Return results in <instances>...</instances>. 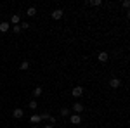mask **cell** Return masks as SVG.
<instances>
[{
	"mask_svg": "<svg viewBox=\"0 0 130 128\" xmlns=\"http://www.w3.org/2000/svg\"><path fill=\"white\" fill-rule=\"evenodd\" d=\"M62 14H64V10H62V9H54L52 12H50L52 19H61V17H62Z\"/></svg>",
	"mask_w": 130,
	"mask_h": 128,
	"instance_id": "6da1fadb",
	"label": "cell"
},
{
	"mask_svg": "<svg viewBox=\"0 0 130 128\" xmlns=\"http://www.w3.org/2000/svg\"><path fill=\"white\" fill-rule=\"evenodd\" d=\"M108 59H109V54H108V52H104V50H102V52L97 54V61H99V62H106Z\"/></svg>",
	"mask_w": 130,
	"mask_h": 128,
	"instance_id": "7a4b0ae2",
	"label": "cell"
},
{
	"mask_svg": "<svg viewBox=\"0 0 130 128\" xmlns=\"http://www.w3.org/2000/svg\"><path fill=\"white\" fill-rule=\"evenodd\" d=\"M109 87H111V88H120V87H121L120 78H111L109 80Z\"/></svg>",
	"mask_w": 130,
	"mask_h": 128,
	"instance_id": "3957f363",
	"label": "cell"
},
{
	"mask_svg": "<svg viewBox=\"0 0 130 128\" xmlns=\"http://www.w3.org/2000/svg\"><path fill=\"white\" fill-rule=\"evenodd\" d=\"M12 116H14L16 119H21L23 116H24V111H23L21 107H16L14 111H12Z\"/></svg>",
	"mask_w": 130,
	"mask_h": 128,
	"instance_id": "277c9868",
	"label": "cell"
},
{
	"mask_svg": "<svg viewBox=\"0 0 130 128\" xmlns=\"http://www.w3.org/2000/svg\"><path fill=\"white\" fill-rule=\"evenodd\" d=\"M71 95H73V97H82V95H83V88H82V87H75V88L71 90Z\"/></svg>",
	"mask_w": 130,
	"mask_h": 128,
	"instance_id": "5b68a950",
	"label": "cell"
},
{
	"mask_svg": "<svg viewBox=\"0 0 130 128\" xmlns=\"http://www.w3.org/2000/svg\"><path fill=\"white\" fill-rule=\"evenodd\" d=\"M70 123L71 125H80L82 123V116L80 114H73V116L70 118Z\"/></svg>",
	"mask_w": 130,
	"mask_h": 128,
	"instance_id": "8992f818",
	"label": "cell"
},
{
	"mask_svg": "<svg viewBox=\"0 0 130 128\" xmlns=\"http://www.w3.org/2000/svg\"><path fill=\"white\" fill-rule=\"evenodd\" d=\"M73 111H75V114H80L82 111H83V106L78 104V102H75V104H73Z\"/></svg>",
	"mask_w": 130,
	"mask_h": 128,
	"instance_id": "52a82bcc",
	"label": "cell"
},
{
	"mask_svg": "<svg viewBox=\"0 0 130 128\" xmlns=\"http://www.w3.org/2000/svg\"><path fill=\"white\" fill-rule=\"evenodd\" d=\"M30 121H31V123H33V125H35V123L38 125V123H40V121H42L40 114H31V116H30Z\"/></svg>",
	"mask_w": 130,
	"mask_h": 128,
	"instance_id": "ba28073f",
	"label": "cell"
},
{
	"mask_svg": "<svg viewBox=\"0 0 130 128\" xmlns=\"http://www.w3.org/2000/svg\"><path fill=\"white\" fill-rule=\"evenodd\" d=\"M9 23H7V21H4V23H0V31H2V33H7V31H9Z\"/></svg>",
	"mask_w": 130,
	"mask_h": 128,
	"instance_id": "9c48e42d",
	"label": "cell"
},
{
	"mask_svg": "<svg viewBox=\"0 0 130 128\" xmlns=\"http://www.w3.org/2000/svg\"><path fill=\"white\" fill-rule=\"evenodd\" d=\"M19 21H21V16H19V14H14V16L10 17V23H12L14 26H16V24H19Z\"/></svg>",
	"mask_w": 130,
	"mask_h": 128,
	"instance_id": "30bf717a",
	"label": "cell"
},
{
	"mask_svg": "<svg viewBox=\"0 0 130 128\" xmlns=\"http://www.w3.org/2000/svg\"><path fill=\"white\" fill-rule=\"evenodd\" d=\"M26 16H30V17L37 16V9H35V7H30V9L26 10Z\"/></svg>",
	"mask_w": 130,
	"mask_h": 128,
	"instance_id": "8fae6325",
	"label": "cell"
},
{
	"mask_svg": "<svg viewBox=\"0 0 130 128\" xmlns=\"http://www.w3.org/2000/svg\"><path fill=\"white\" fill-rule=\"evenodd\" d=\"M59 114L62 116V118H66V116H70V109H68V107H62V109L59 111Z\"/></svg>",
	"mask_w": 130,
	"mask_h": 128,
	"instance_id": "7c38bea8",
	"label": "cell"
},
{
	"mask_svg": "<svg viewBox=\"0 0 130 128\" xmlns=\"http://www.w3.org/2000/svg\"><path fill=\"white\" fill-rule=\"evenodd\" d=\"M28 68H30V62H28V61H23V62H21V66H19V69H23V71H26Z\"/></svg>",
	"mask_w": 130,
	"mask_h": 128,
	"instance_id": "4fadbf2b",
	"label": "cell"
},
{
	"mask_svg": "<svg viewBox=\"0 0 130 128\" xmlns=\"http://www.w3.org/2000/svg\"><path fill=\"white\" fill-rule=\"evenodd\" d=\"M42 92H43V90H42V87H37V88L33 90V95H35V97H40Z\"/></svg>",
	"mask_w": 130,
	"mask_h": 128,
	"instance_id": "5bb4252c",
	"label": "cell"
},
{
	"mask_svg": "<svg viewBox=\"0 0 130 128\" xmlns=\"http://www.w3.org/2000/svg\"><path fill=\"white\" fill-rule=\"evenodd\" d=\"M28 106H30V109H37V107H38V102H37V100H30Z\"/></svg>",
	"mask_w": 130,
	"mask_h": 128,
	"instance_id": "9a60e30c",
	"label": "cell"
},
{
	"mask_svg": "<svg viewBox=\"0 0 130 128\" xmlns=\"http://www.w3.org/2000/svg\"><path fill=\"white\" fill-rule=\"evenodd\" d=\"M12 31H14L16 35H19V33H21L23 30H21V26H19V24H16V26H12Z\"/></svg>",
	"mask_w": 130,
	"mask_h": 128,
	"instance_id": "2e32d148",
	"label": "cell"
},
{
	"mask_svg": "<svg viewBox=\"0 0 130 128\" xmlns=\"http://www.w3.org/2000/svg\"><path fill=\"white\" fill-rule=\"evenodd\" d=\"M21 26V30H26V28H30V24L28 23H23V24H19Z\"/></svg>",
	"mask_w": 130,
	"mask_h": 128,
	"instance_id": "e0dca14e",
	"label": "cell"
},
{
	"mask_svg": "<svg viewBox=\"0 0 130 128\" xmlns=\"http://www.w3.org/2000/svg\"><path fill=\"white\" fill-rule=\"evenodd\" d=\"M123 7H125V9H128V7H130V2H128V0H123Z\"/></svg>",
	"mask_w": 130,
	"mask_h": 128,
	"instance_id": "ac0fdd59",
	"label": "cell"
},
{
	"mask_svg": "<svg viewBox=\"0 0 130 128\" xmlns=\"http://www.w3.org/2000/svg\"><path fill=\"white\" fill-rule=\"evenodd\" d=\"M43 128H54V126H52V125H45Z\"/></svg>",
	"mask_w": 130,
	"mask_h": 128,
	"instance_id": "d6986e66",
	"label": "cell"
},
{
	"mask_svg": "<svg viewBox=\"0 0 130 128\" xmlns=\"http://www.w3.org/2000/svg\"><path fill=\"white\" fill-rule=\"evenodd\" d=\"M31 128H38V125H33V126H31Z\"/></svg>",
	"mask_w": 130,
	"mask_h": 128,
	"instance_id": "ffe728a7",
	"label": "cell"
}]
</instances>
